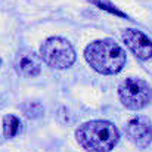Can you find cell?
I'll use <instances>...</instances> for the list:
<instances>
[{"label": "cell", "mask_w": 152, "mask_h": 152, "mask_svg": "<svg viewBox=\"0 0 152 152\" xmlns=\"http://www.w3.org/2000/svg\"><path fill=\"white\" fill-rule=\"evenodd\" d=\"M42 61L50 68L65 69L75 62V49L74 46L62 37H49L40 48Z\"/></svg>", "instance_id": "cell-3"}, {"label": "cell", "mask_w": 152, "mask_h": 152, "mask_svg": "<svg viewBox=\"0 0 152 152\" xmlns=\"http://www.w3.org/2000/svg\"><path fill=\"white\" fill-rule=\"evenodd\" d=\"M77 142L89 152H109L120 139L118 129L109 121H87L75 130Z\"/></svg>", "instance_id": "cell-2"}, {"label": "cell", "mask_w": 152, "mask_h": 152, "mask_svg": "<svg viewBox=\"0 0 152 152\" xmlns=\"http://www.w3.org/2000/svg\"><path fill=\"white\" fill-rule=\"evenodd\" d=\"M13 66L22 77H36L42 71V58L30 49H22L15 56Z\"/></svg>", "instance_id": "cell-7"}, {"label": "cell", "mask_w": 152, "mask_h": 152, "mask_svg": "<svg viewBox=\"0 0 152 152\" xmlns=\"http://www.w3.org/2000/svg\"><path fill=\"white\" fill-rule=\"evenodd\" d=\"M118 96L129 109H142L152 99L149 84L140 78H126L118 87Z\"/></svg>", "instance_id": "cell-4"}, {"label": "cell", "mask_w": 152, "mask_h": 152, "mask_svg": "<svg viewBox=\"0 0 152 152\" xmlns=\"http://www.w3.org/2000/svg\"><path fill=\"white\" fill-rule=\"evenodd\" d=\"M126 133L129 139L137 146V148H146L152 142V126L151 121L145 117L133 118L126 126Z\"/></svg>", "instance_id": "cell-6"}, {"label": "cell", "mask_w": 152, "mask_h": 152, "mask_svg": "<svg viewBox=\"0 0 152 152\" xmlns=\"http://www.w3.org/2000/svg\"><path fill=\"white\" fill-rule=\"evenodd\" d=\"M84 58L96 72L103 75L120 72L127 61L124 49L111 39L96 40L87 45L84 49Z\"/></svg>", "instance_id": "cell-1"}, {"label": "cell", "mask_w": 152, "mask_h": 152, "mask_svg": "<svg viewBox=\"0 0 152 152\" xmlns=\"http://www.w3.org/2000/svg\"><path fill=\"white\" fill-rule=\"evenodd\" d=\"M22 111H24V114L27 115V117H33V118H36V117H40L42 114H43V108H42V105L40 103H28V105H24L22 106Z\"/></svg>", "instance_id": "cell-10"}, {"label": "cell", "mask_w": 152, "mask_h": 152, "mask_svg": "<svg viewBox=\"0 0 152 152\" xmlns=\"http://www.w3.org/2000/svg\"><path fill=\"white\" fill-rule=\"evenodd\" d=\"M123 40L137 59L148 61L152 58V40L142 31L127 28L123 31Z\"/></svg>", "instance_id": "cell-5"}, {"label": "cell", "mask_w": 152, "mask_h": 152, "mask_svg": "<svg viewBox=\"0 0 152 152\" xmlns=\"http://www.w3.org/2000/svg\"><path fill=\"white\" fill-rule=\"evenodd\" d=\"M89 1H90L92 4L98 6V7L102 9V10L111 13V15H115V16H120V18H126V19H129V16H127L123 10H120L114 3H111L109 0H89Z\"/></svg>", "instance_id": "cell-9"}, {"label": "cell", "mask_w": 152, "mask_h": 152, "mask_svg": "<svg viewBox=\"0 0 152 152\" xmlns=\"http://www.w3.org/2000/svg\"><path fill=\"white\" fill-rule=\"evenodd\" d=\"M21 130V121L15 115L3 117V134L4 137H15Z\"/></svg>", "instance_id": "cell-8"}, {"label": "cell", "mask_w": 152, "mask_h": 152, "mask_svg": "<svg viewBox=\"0 0 152 152\" xmlns=\"http://www.w3.org/2000/svg\"><path fill=\"white\" fill-rule=\"evenodd\" d=\"M0 65H1V59H0Z\"/></svg>", "instance_id": "cell-11"}]
</instances>
